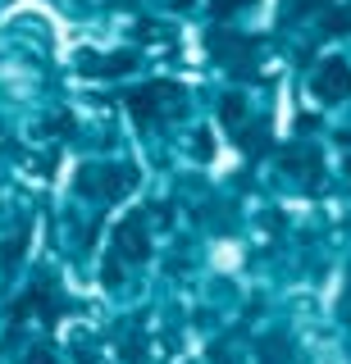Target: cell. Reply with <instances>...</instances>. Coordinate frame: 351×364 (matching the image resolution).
<instances>
[{"label": "cell", "mask_w": 351, "mask_h": 364, "mask_svg": "<svg viewBox=\"0 0 351 364\" xmlns=\"http://www.w3.org/2000/svg\"><path fill=\"white\" fill-rule=\"evenodd\" d=\"M242 5H251V0H214V14H229V9H242Z\"/></svg>", "instance_id": "cell-2"}, {"label": "cell", "mask_w": 351, "mask_h": 364, "mask_svg": "<svg viewBox=\"0 0 351 364\" xmlns=\"http://www.w3.org/2000/svg\"><path fill=\"white\" fill-rule=\"evenodd\" d=\"M315 87H320L324 96H337V91H347V87H351V73H347V64H342V60H328V64H324V77H320Z\"/></svg>", "instance_id": "cell-1"}, {"label": "cell", "mask_w": 351, "mask_h": 364, "mask_svg": "<svg viewBox=\"0 0 351 364\" xmlns=\"http://www.w3.org/2000/svg\"><path fill=\"white\" fill-rule=\"evenodd\" d=\"M324 0H288V14H297V9H320Z\"/></svg>", "instance_id": "cell-3"}]
</instances>
